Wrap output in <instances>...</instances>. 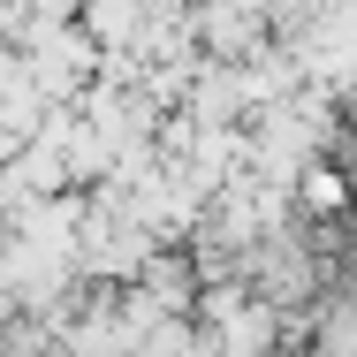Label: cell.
<instances>
[{"mask_svg":"<svg viewBox=\"0 0 357 357\" xmlns=\"http://www.w3.org/2000/svg\"><path fill=\"white\" fill-rule=\"evenodd\" d=\"M312 259H319V289L357 304V99L335 114L312 160Z\"/></svg>","mask_w":357,"mask_h":357,"instance_id":"cell-1","label":"cell"}]
</instances>
